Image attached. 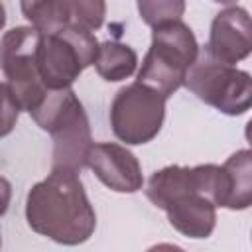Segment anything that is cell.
Listing matches in <instances>:
<instances>
[{"mask_svg": "<svg viewBox=\"0 0 252 252\" xmlns=\"http://www.w3.org/2000/svg\"><path fill=\"white\" fill-rule=\"evenodd\" d=\"M138 12L140 18L150 26H158L163 22H171V20H181L183 12H185V4L177 2V0H165V2H138Z\"/></svg>", "mask_w": 252, "mask_h": 252, "instance_id": "5bb4252c", "label": "cell"}, {"mask_svg": "<svg viewBox=\"0 0 252 252\" xmlns=\"http://www.w3.org/2000/svg\"><path fill=\"white\" fill-rule=\"evenodd\" d=\"M98 45L94 33L81 26H67L53 33H39L35 67L43 87L47 91L71 89L83 69L94 65Z\"/></svg>", "mask_w": 252, "mask_h": 252, "instance_id": "5b68a950", "label": "cell"}, {"mask_svg": "<svg viewBox=\"0 0 252 252\" xmlns=\"http://www.w3.org/2000/svg\"><path fill=\"white\" fill-rule=\"evenodd\" d=\"M26 220L33 232L63 246L87 242L96 228V213L79 173L63 167H53L28 191Z\"/></svg>", "mask_w": 252, "mask_h": 252, "instance_id": "7a4b0ae2", "label": "cell"}, {"mask_svg": "<svg viewBox=\"0 0 252 252\" xmlns=\"http://www.w3.org/2000/svg\"><path fill=\"white\" fill-rule=\"evenodd\" d=\"M30 116L53 138V167L79 173L87 165L93 140L87 112L75 91H49Z\"/></svg>", "mask_w": 252, "mask_h": 252, "instance_id": "277c9868", "label": "cell"}, {"mask_svg": "<svg viewBox=\"0 0 252 252\" xmlns=\"http://www.w3.org/2000/svg\"><path fill=\"white\" fill-rule=\"evenodd\" d=\"M24 16L39 33H53L67 26H81L94 32L102 26L106 4L100 0H45L22 2Z\"/></svg>", "mask_w": 252, "mask_h": 252, "instance_id": "9c48e42d", "label": "cell"}, {"mask_svg": "<svg viewBox=\"0 0 252 252\" xmlns=\"http://www.w3.org/2000/svg\"><path fill=\"white\" fill-rule=\"evenodd\" d=\"M20 110H22V104L18 102L10 85L0 83V138L8 136L14 130Z\"/></svg>", "mask_w": 252, "mask_h": 252, "instance_id": "9a60e30c", "label": "cell"}, {"mask_svg": "<svg viewBox=\"0 0 252 252\" xmlns=\"http://www.w3.org/2000/svg\"><path fill=\"white\" fill-rule=\"evenodd\" d=\"M87 165L108 189L116 193H136L144 185L140 161L120 144H93L87 156Z\"/></svg>", "mask_w": 252, "mask_h": 252, "instance_id": "8fae6325", "label": "cell"}, {"mask_svg": "<svg viewBox=\"0 0 252 252\" xmlns=\"http://www.w3.org/2000/svg\"><path fill=\"white\" fill-rule=\"evenodd\" d=\"M39 32L30 26H18L4 33L0 43V65L12 93L24 110L33 112L49 93L35 67V47Z\"/></svg>", "mask_w": 252, "mask_h": 252, "instance_id": "ba28073f", "label": "cell"}, {"mask_svg": "<svg viewBox=\"0 0 252 252\" xmlns=\"http://www.w3.org/2000/svg\"><path fill=\"white\" fill-rule=\"evenodd\" d=\"M199 43L183 20L163 22L152 28V43L138 71V83L169 98L183 87L189 69L197 63Z\"/></svg>", "mask_w": 252, "mask_h": 252, "instance_id": "3957f363", "label": "cell"}, {"mask_svg": "<svg viewBox=\"0 0 252 252\" xmlns=\"http://www.w3.org/2000/svg\"><path fill=\"white\" fill-rule=\"evenodd\" d=\"M250 16L244 8L236 4H228L222 8L213 24L209 33V59L222 63V65H234L250 55L252 49V37H250Z\"/></svg>", "mask_w": 252, "mask_h": 252, "instance_id": "30bf717a", "label": "cell"}, {"mask_svg": "<svg viewBox=\"0 0 252 252\" xmlns=\"http://www.w3.org/2000/svg\"><path fill=\"white\" fill-rule=\"evenodd\" d=\"M4 24H6V10H4V4L0 2V30L4 28Z\"/></svg>", "mask_w": 252, "mask_h": 252, "instance_id": "ac0fdd59", "label": "cell"}, {"mask_svg": "<svg viewBox=\"0 0 252 252\" xmlns=\"http://www.w3.org/2000/svg\"><path fill=\"white\" fill-rule=\"evenodd\" d=\"M0 244H2V238H0Z\"/></svg>", "mask_w": 252, "mask_h": 252, "instance_id": "d6986e66", "label": "cell"}, {"mask_svg": "<svg viewBox=\"0 0 252 252\" xmlns=\"http://www.w3.org/2000/svg\"><path fill=\"white\" fill-rule=\"evenodd\" d=\"M146 252H185L181 246L177 244H169V242H159V244H154L150 246Z\"/></svg>", "mask_w": 252, "mask_h": 252, "instance_id": "e0dca14e", "label": "cell"}, {"mask_svg": "<svg viewBox=\"0 0 252 252\" xmlns=\"http://www.w3.org/2000/svg\"><path fill=\"white\" fill-rule=\"evenodd\" d=\"M10 199H12V185H10V181L6 177L0 175V217L8 211Z\"/></svg>", "mask_w": 252, "mask_h": 252, "instance_id": "2e32d148", "label": "cell"}, {"mask_svg": "<svg viewBox=\"0 0 252 252\" xmlns=\"http://www.w3.org/2000/svg\"><path fill=\"white\" fill-rule=\"evenodd\" d=\"M220 195V165L195 167L167 165L156 171L146 187V197L165 211L169 224L189 238H207L217 224Z\"/></svg>", "mask_w": 252, "mask_h": 252, "instance_id": "6da1fadb", "label": "cell"}, {"mask_svg": "<svg viewBox=\"0 0 252 252\" xmlns=\"http://www.w3.org/2000/svg\"><path fill=\"white\" fill-rule=\"evenodd\" d=\"M232 177V203L230 211H242L250 207L252 199V167H250V150H240L232 154L222 163Z\"/></svg>", "mask_w": 252, "mask_h": 252, "instance_id": "4fadbf2b", "label": "cell"}, {"mask_svg": "<svg viewBox=\"0 0 252 252\" xmlns=\"http://www.w3.org/2000/svg\"><path fill=\"white\" fill-rule=\"evenodd\" d=\"M136 65H138V55L130 45L120 41H104L98 45L94 69L104 81L108 83L122 81L136 71Z\"/></svg>", "mask_w": 252, "mask_h": 252, "instance_id": "7c38bea8", "label": "cell"}, {"mask_svg": "<svg viewBox=\"0 0 252 252\" xmlns=\"http://www.w3.org/2000/svg\"><path fill=\"white\" fill-rule=\"evenodd\" d=\"M165 118V98L142 83L122 87L110 104V126L118 140L140 146L152 142Z\"/></svg>", "mask_w": 252, "mask_h": 252, "instance_id": "8992f818", "label": "cell"}, {"mask_svg": "<svg viewBox=\"0 0 252 252\" xmlns=\"http://www.w3.org/2000/svg\"><path fill=\"white\" fill-rule=\"evenodd\" d=\"M183 85L205 104L228 116L244 114L252 102L250 75L213 59L197 61L189 69Z\"/></svg>", "mask_w": 252, "mask_h": 252, "instance_id": "52a82bcc", "label": "cell"}]
</instances>
